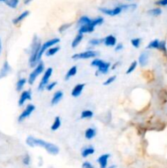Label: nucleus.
<instances>
[{
    "instance_id": "obj_23",
    "label": "nucleus",
    "mask_w": 167,
    "mask_h": 168,
    "mask_svg": "<svg viewBox=\"0 0 167 168\" xmlns=\"http://www.w3.org/2000/svg\"><path fill=\"white\" fill-rule=\"evenodd\" d=\"M61 124H62V121H61V118L59 117H56L55 119L53 121V123L51 125V130L53 131H56L60 128L61 126Z\"/></svg>"
},
{
    "instance_id": "obj_12",
    "label": "nucleus",
    "mask_w": 167,
    "mask_h": 168,
    "mask_svg": "<svg viewBox=\"0 0 167 168\" xmlns=\"http://www.w3.org/2000/svg\"><path fill=\"white\" fill-rule=\"evenodd\" d=\"M109 157H110V154L105 153V154L101 155V156L97 158V163L99 164L100 168L107 167V163Z\"/></svg>"
},
{
    "instance_id": "obj_21",
    "label": "nucleus",
    "mask_w": 167,
    "mask_h": 168,
    "mask_svg": "<svg viewBox=\"0 0 167 168\" xmlns=\"http://www.w3.org/2000/svg\"><path fill=\"white\" fill-rule=\"evenodd\" d=\"M76 73H77V67L73 66L72 67H70V69L67 70V72L66 74V76H65V80H66V81L70 80L71 77L76 76Z\"/></svg>"
},
{
    "instance_id": "obj_8",
    "label": "nucleus",
    "mask_w": 167,
    "mask_h": 168,
    "mask_svg": "<svg viewBox=\"0 0 167 168\" xmlns=\"http://www.w3.org/2000/svg\"><path fill=\"white\" fill-rule=\"evenodd\" d=\"M99 11L102 12L103 14L105 15H107V16H117L120 13H121L122 12L124 11V8H123V5L117 6L116 8H112V9H109V8H100Z\"/></svg>"
},
{
    "instance_id": "obj_6",
    "label": "nucleus",
    "mask_w": 167,
    "mask_h": 168,
    "mask_svg": "<svg viewBox=\"0 0 167 168\" xmlns=\"http://www.w3.org/2000/svg\"><path fill=\"white\" fill-rule=\"evenodd\" d=\"M98 55V53L94 50H87V51L82 52L76 53L72 56V59L79 60V59H89V58H94Z\"/></svg>"
},
{
    "instance_id": "obj_39",
    "label": "nucleus",
    "mask_w": 167,
    "mask_h": 168,
    "mask_svg": "<svg viewBox=\"0 0 167 168\" xmlns=\"http://www.w3.org/2000/svg\"><path fill=\"white\" fill-rule=\"evenodd\" d=\"M156 4L158 6L165 7V6H167V0H158L156 2Z\"/></svg>"
},
{
    "instance_id": "obj_4",
    "label": "nucleus",
    "mask_w": 167,
    "mask_h": 168,
    "mask_svg": "<svg viewBox=\"0 0 167 168\" xmlns=\"http://www.w3.org/2000/svg\"><path fill=\"white\" fill-rule=\"evenodd\" d=\"M44 71V64L42 62L39 63L35 66V69L31 71V73L29 75V78H28V83L30 84H33L35 83V80L37 79L40 74H42Z\"/></svg>"
},
{
    "instance_id": "obj_2",
    "label": "nucleus",
    "mask_w": 167,
    "mask_h": 168,
    "mask_svg": "<svg viewBox=\"0 0 167 168\" xmlns=\"http://www.w3.org/2000/svg\"><path fill=\"white\" fill-rule=\"evenodd\" d=\"M41 48V43L37 37H35L32 42V47H31V53H30V58H29V63L30 67H35L37 65L39 61V53Z\"/></svg>"
},
{
    "instance_id": "obj_44",
    "label": "nucleus",
    "mask_w": 167,
    "mask_h": 168,
    "mask_svg": "<svg viewBox=\"0 0 167 168\" xmlns=\"http://www.w3.org/2000/svg\"><path fill=\"white\" fill-rule=\"evenodd\" d=\"M1 50H2V42H1V39H0V53H1Z\"/></svg>"
},
{
    "instance_id": "obj_42",
    "label": "nucleus",
    "mask_w": 167,
    "mask_h": 168,
    "mask_svg": "<svg viewBox=\"0 0 167 168\" xmlns=\"http://www.w3.org/2000/svg\"><path fill=\"white\" fill-rule=\"evenodd\" d=\"M33 0H24V3L25 4H29L30 2H32Z\"/></svg>"
},
{
    "instance_id": "obj_35",
    "label": "nucleus",
    "mask_w": 167,
    "mask_h": 168,
    "mask_svg": "<svg viewBox=\"0 0 167 168\" xmlns=\"http://www.w3.org/2000/svg\"><path fill=\"white\" fill-rule=\"evenodd\" d=\"M160 51L163 52L165 53H167V48H166V42L165 41H161L160 43V48H159Z\"/></svg>"
},
{
    "instance_id": "obj_27",
    "label": "nucleus",
    "mask_w": 167,
    "mask_h": 168,
    "mask_svg": "<svg viewBox=\"0 0 167 168\" xmlns=\"http://www.w3.org/2000/svg\"><path fill=\"white\" fill-rule=\"evenodd\" d=\"M3 2L9 8H16L19 3V0H3Z\"/></svg>"
},
{
    "instance_id": "obj_29",
    "label": "nucleus",
    "mask_w": 167,
    "mask_h": 168,
    "mask_svg": "<svg viewBox=\"0 0 167 168\" xmlns=\"http://www.w3.org/2000/svg\"><path fill=\"white\" fill-rule=\"evenodd\" d=\"M91 22H92V19H90L89 17H88V16H81L80 18L79 19L78 24L79 26H82V25L90 24Z\"/></svg>"
},
{
    "instance_id": "obj_37",
    "label": "nucleus",
    "mask_w": 167,
    "mask_h": 168,
    "mask_svg": "<svg viewBox=\"0 0 167 168\" xmlns=\"http://www.w3.org/2000/svg\"><path fill=\"white\" fill-rule=\"evenodd\" d=\"M22 163L23 164L26 166H29L30 163V157L28 154H26L23 157V160H22Z\"/></svg>"
},
{
    "instance_id": "obj_41",
    "label": "nucleus",
    "mask_w": 167,
    "mask_h": 168,
    "mask_svg": "<svg viewBox=\"0 0 167 168\" xmlns=\"http://www.w3.org/2000/svg\"><path fill=\"white\" fill-rule=\"evenodd\" d=\"M124 49V46H123V44L122 43H116V46H115V50H116V52H120L121 51L122 49Z\"/></svg>"
},
{
    "instance_id": "obj_3",
    "label": "nucleus",
    "mask_w": 167,
    "mask_h": 168,
    "mask_svg": "<svg viewBox=\"0 0 167 168\" xmlns=\"http://www.w3.org/2000/svg\"><path fill=\"white\" fill-rule=\"evenodd\" d=\"M92 67H97V72L96 73V75H98V74H107L108 70L111 67V63H107V62H105L103 60L98 59V58H95L92 61L91 63Z\"/></svg>"
},
{
    "instance_id": "obj_43",
    "label": "nucleus",
    "mask_w": 167,
    "mask_h": 168,
    "mask_svg": "<svg viewBox=\"0 0 167 168\" xmlns=\"http://www.w3.org/2000/svg\"><path fill=\"white\" fill-rule=\"evenodd\" d=\"M116 166L115 165H111V166H108V167H107V168H116Z\"/></svg>"
},
{
    "instance_id": "obj_7",
    "label": "nucleus",
    "mask_w": 167,
    "mask_h": 168,
    "mask_svg": "<svg viewBox=\"0 0 167 168\" xmlns=\"http://www.w3.org/2000/svg\"><path fill=\"white\" fill-rule=\"evenodd\" d=\"M53 75V68L49 67L47 70L44 71V74H43V77L41 79L40 82H39V84L38 86V90L42 91V90H44V88L46 87V85L49 84V79Z\"/></svg>"
},
{
    "instance_id": "obj_22",
    "label": "nucleus",
    "mask_w": 167,
    "mask_h": 168,
    "mask_svg": "<svg viewBox=\"0 0 167 168\" xmlns=\"http://www.w3.org/2000/svg\"><path fill=\"white\" fill-rule=\"evenodd\" d=\"M83 38L84 34H81V33H78V34H77V35L74 38L72 43H71V47H72L73 49H75V48H76V47L78 46L79 44L80 43L81 41H82V39H83Z\"/></svg>"
},
{
    "instance_id": "obj_20",
    "label": "nucleus",
    "mask_w": 167,
    "mask_h": 168,
    "mask_svg": "<svg viewBox=\"0 0 167 168\" xmlns=\"http://www.w3.org/2000/svg\"><path fill=\"white\" fill-rule=\"evenodd\" d=\"M29 14H30V12L29 11H25L23 12L22 14H20L19 16H16L15 19H13V21H12V22H13V24L15 25H17L18 23H20L21 22H22L23 20L26 19L27 16H29Z\"/></svg>"
},
{
    "instance_id": "obj_36",
    "label": "nucleus",
    "mask_w": 167,
    "mask_h": 168,
    "mask_svg": "<svg viewBox=\"0 0 167 168\" xmlns=\"http://www.w3.org/2000/svg\"><path fill=\"white\" fill-rule=\"evenodd\" d=\"M57 82L56 81H53V82H51V83H49V84H47L45 87V89L48 91H51V90H53L55 88V86L57 85Z\"/></svg>"
},
{
    "instance_id": "obj_32",
    "label": "nucleus",
    "mask_w": 167,
    "mask_h": 168,
    "mask_svg": "<svg viewBox=\"0 0 167 168\" xmlns=\"http://www.w3.org/2000/svg\"><path fill=\"white\" fill-rule=\"evenodd\" d=\"M137 66H138V63L136 62V61H134V62H132V63H131V64H129V67H128V69H127V70H126L127 75L132 73L133 71H134V70L136 69Z\"/></svg>"
},
{
    "instance_id": "obj_5",
    "label": "nucleus",
    "mask_w": 167,
    "mask_h": 168,
    "mask_svg": "<svg viewBox=\"0 0 167 168\" xmlns=\"http://www.w3.org/2000/svg\"><path fill=\"white\" fill-rule=\"evenodd\" d=\"M60 42V39L58 38H53L49 40L46 41L45 43H43V44H41L40 50H39V61L41 59V57L43 55V53L47 51V49H49V48L56 45Z\"/></svg>"
},
{
    "instance_id": "obj_33",
    "label": "nucleus",
    "mask_w": 167,
    "mask_h": 168,
    "mask_svg": "<svg viewBox=\"0 0 167 168\" xmlns=\"http://www.w3.org/2000/svg\"><path fill=\"white\" fill-rule=\"evenodd\" d=\"M141 42H142V39L140 38H135L131 39V44H132V46L136 48V49L140 47Z\"/></svg>"
},
{
    "instance_id": "obj_13",
    "label": "nucleus",
    "mask_w": 167,
    "mask_h": 168,
    "mask_svg": "<svg viewBox=\"0 0 167 168\" xmlns=\"http://www.w3.org/2000/svg\"><path fill=\"white\" fill-rule=\"evenodd\" d=\"M116 42H117L116 38L112 35H107V36H106L105 38L103 39V43L107 47L116 46Z\"/></svg>"
},
{
    "instance_id": "obj_1",
    "label": "nucleus",
    "mask_w": 167,
    "mask_h": 168,
    "mask_svg": "<svg viewBox=\"0 0 167 168\" xmlns=\"http://www.w3.org/2000/svg\"><path fill=\"white\" fill-rule=\"evenodd\" d=\"M26 144L30 147H42L43 149H45L46 151L49 153V154L57 155L59 153V148L56 144L43 140L41 139H36L33 136H28L27 137Z\"/></svg>"
},
{
    "instance_id": "obj_14",
    "label": "nucleus",
    "mask_w": 167,
    "mask_h": 168,
    "mask_svg": "<svg viewBox=\"0 0 167 168\" xmlns=\"http://www.w3.org/2000/svg\"><path fill=\"white\" fill-rule=\"evenodd\" d=\"M84 86H85V84H82V83L76 84V86L73 88L72 91H71V95H72V97H74V98H77V97H79V96L82 94V92H83L84 89Z\"/></svg>"
},
{
    "instance_id": "obj_16",
    "label": "nucleus",
    "mask_w": 167,
    "mask_h": 168,
    "mask_svg": "<svg viewBox=\"0 0 167 168\" xmlns=\"http://www.w3.org/2000/svg\"><path fill=\"white\" fill-rule=\"evenodd\" d=\"M63 98V92L61 91V90H58L57 92H55V94L53 96L51 100V104L53 106L57 105V103H59V102Z\"/></svg>"
},
{
    "instance_id": "obj_15",
    "label": "nucleus",
    "mask_w": 167,
    "mask_h": 168,
    "mask_svg": "<svg viewBox=\"0 0 167 168\" xmlns=\"http://www.w3.org/2000/svg\"><path fill=\"white\" fill-rule=\"evenodd\" d=\"M148 60H149V53L148 52H143L139 55L138 63H139L141 67H145V66L148 65Z\"/></svg>"
},
{
    "instance_id": "obj_46",
    "label": "nucleus",
    "mask_w": 167,
    "mask_h": 168,
    "mask_svg": "<svg viewBox=\"0 0 167 168\" xmlns=\"http://www.w3.org/2000/svg\"><path fill=\"white\" fill-rule=\"evenodd\" d=\"M128 1H129V0H128Z\"/></svg>"
},
{
    "instance_id": "obj_38",
    "label": "nucleus",
    "mask_w": 167,
    "mask_h": 168,
    "mask_svg": "<svg viewBox=\"0 0 167 168\" xmlns=\"http://www.w3.org/2000/svg\"><path fill=\"white\" fill-rule=\"evenodd\" d=\"M70 26H71V24L62 25V26H61L59 28V32L62 33L63 31H66V30H67V29H69V28L70 27Z\"/></svg>"
},
{
    "instance_id": "obj_31",
    "label": "nucleus",
    "mask_w": 167,
    "mask_h": 168,
    "mask_svg": "<svg viewBox=\"0 0 167 168\" xmlns=\"http://www.w3.org/2000/svg\"><path fill=\"white\" fill-rule=\"evenodd\" d=\"M102 43H103V39L94 38L89 41V43L92 46H97V45H100Z\"/></svg>"
},
{
    "instance_id": "obj_30",
    "label": "nucleus",
    "mask_w": 167,
    "mask_h": 168,
    "mask_svg": "<svg viewBox=\"0 0 167 168\" xmlns=\"http://www.w3.org/2000/svg\"><path fill=\"white\" fill-rule=\"evenodd\" d=\"M162 13V10L159 8H152V9H151V10H149V11H148V14H150L151 16H158Z\"/></svg>"
},
{
    "instance_id": "obj_10",
    "label": "nucleus",
    "mask_w": 167,
    "mask_h": 168,
    "mask_svg": "<svg viewBox=\"0 0 167 168\" xmlns=\"http://www.w3.org/2000/svg\"><path fill=\"white\" fill-rule=\"evenodd\" d=\"M32 98V94L30 90H25L22 93V94L20 96L19 101H18V105L22 107L25 104V103L28 100H30Z\"/></svg>"
},
{
    "instance_id": "obj_40",
    "label": "nucleus",
    "mask_w": 167,
    "mask_h": 168,
    "mask_svg": "<svg viewBox=\"0 0 167 168\" xmlns=\"http://www.w3.org/2000/svg\"><path fill=\"white\" fill-rule=\"evenodd\" d=\"M82 168H95L94 166V165L90 163L89 162H84V163L82 164Z\"/></svg>"
},
{
    "instance_id": "obj_45",
    "label": "nucleus",
    "mask_w": 167,
    "mask_h": 168,
    "mask_svg": "<svg viewBox=\"0 0 167 168\" xmlns=\"http://www.w3.org/2000/svg\"><path fill=\"white\" fill-rule=\"evenodd\" d=\"M0 2H3V0H0Z\"/></svg>"
},
{
    "instance_id": "obj_25",
    "label": "nucleus",
    "mask_w": 167,
    "mask_h": 168,
    "mask_svg": "<svg viewBox=\"0 0 167 168\" xmlns=\"http://www.w3.org/2000/svg\"><path fill=\"white\" fill-rule=\"evenodd\" d=\"M160 43H161V41L158 40V39H154V40L151 41L150 43H148V45L147 46V49H158L159 50Z\"/></svg>"
},
{
    "instance_id": "obj_34",
    "label": "nucleus",
    "mask_w": 167,
    "mask_h": 168,
    "mask_svg": "<svg viewBox=\"0 0 167 168\" xmlns=\"http://www.w3.org/2000/svg\"><path fill=\"white\" fill-rule=\"evenodd\" d=\"M116 76H110V77H108L107 80H106V81L103 83V84L104 85H110L111 84H112L115 81H116Z\"/></svg>"
},
{
    "instance_id": "obj_11",
    "label": "nucleus",
    "mask_w": 167,
    "mask_h": 168,
    "mask_svg": "<svg viewBox=\"0 0 167 168\" xmlns=\"http://www.w3.org/2000/svg\"><path fill=\"white\" fill-rule=\"evenodd\" d=\"M95 26L94 25V22H93V19H92V22L90 24H85L82 25L80 26V29H79V33H81V34H86V33H92L94 31Z\"/></svg>"
},
{
    "instance_id": "obj_18",
    "label": "nucleus",
    "mask_w": 167,
    "mask_h": 168,
    "mask_svg": "<svg viewBox=\"0 0 167 168\" xmlns=\"http://www.w3.org/2000/svg\"><path fill=\"white\" fill-rule=\"evenodd\" d=\"M96 135H97V130H96V129L93 127L87 128L85 132H84V137L87 139H89V140L94 138Z\"/></svg>"
},
{
    "instance_id": "obj_26",
    "label": "nucleus",
    "mask_w": 167,
    "mask_h": 168,
    "mask_svg": "<svg viewBox=\"0 0 167 168\" xmlns=\"http://www.w3.org/2000/svg\"><path fill=\"white\" fill-rule=\"evenodd\" d=\"M94 117V112L91 111V110H84L82 112H81L80 118L81 119H90L92 117Z\"/></svg>"
},
{
    "instance_id": "obj_9",
    "label": "nucleus",
    "mask_w": 167,
    "mask_h": 168,
    "mask_svg": "<svg viewBox=\"0 0 167 168\" xmlns=\"http://www.w3.org/2000/svg\"><path fill=\"white\" fill-rule=\"evenodd\" d=\"M35 110V106L34 104H28V105L26 107L25 110H23L22 113L20 114V116L18 117V122H23L25 119H26L28 117H30V115L33 113V111Z\"/></svg>"
},
{
    "instance_id": "obj_24",
    "label": "nucleus",
    "mask_w": 167,
    "mask_h": 168,
    "mask_svg": "<svg viewBox=\"0 0 167 168\" xmlns=\"http://www.w3.org/2000/svg\"><path fill=\"white\" fill-rule=\"evenodd\" d=\"M59 50L60 48L58 46H53L51 48H49V49H47V51L45 52V55L47 57H51V56L56 54Z\"/></svg>"
},
{
    "instance_id": "obj_28",
    "label": "nucleus",
    "mask_w": 167,
    "mask_h": 168,
    "mask_svg": "<svg viewBox=\"0 0 167 168\" xmlns=\"http://www.w3.org/2000/svg\"><path fill=\"white\" fill-rule=\"evenodd\" d=\"M26 84V79L21 78L18 80V81L16 82V91H21L24 88L25 84Z\"/></svg>"
},
{
    "instance_id": "obj_17",
    "label": "nucleus",
    "mask_w": 167,
    "mask_h": 168,
    "mask_svg": "<svg viewBox=\"0 0 167 168\" xmlns=\"http://www.w3.org/2000/svg\"><path fill=\"white\" fill-rule=\"evenodd\" d=\"M10 70H11V67L8 64V62H5L2 69L0 70V79L6 77L8 75V73L10 72Z\"/></svg>"
},
{
    "instance_id": "obj_19",
    "label": "nucleus",
    "mask_w": 167,
    "mask_h": 168,
    "mask_svg": "<svg viewBox=\"0 0 167 168\" xmlns=\"http://www.w3.org/2000/svg\"><path fill=\"white\" fill-rule=\"evenodd\" d=\"M95 152V149L94 147L89 146L86 147V148H84V149H82V151H81V156L83 157H87L90 156V155L94 154Z\"/></svg>"
}]
</instances>
